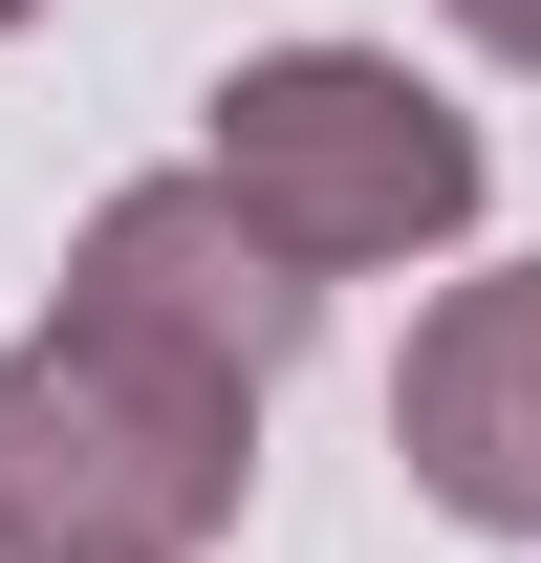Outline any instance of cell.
I'll return each mask as SVG.
<instances>
[{"label": "cell", "mask_w": 541, "mask_h": 563, "mask_svg": "<svg viewBox=\"0 0 541 563\" xmlns=\"http://www.w3.org/2000/svg\"><path fill=\"white\" fill-rule=\"evenodd\" d=\"M261 477V368L131 303H44L0 347V563H196Z\"/></svg>", "instance_id": "cell-1"}, {"label": "cell", "mask_w": 541, "mask_h": 563, "mask_svg": "<svg viewBox=\"0 0 541 563\" xmlns=\"http://www.w3.org/2000/svg\"><path fill=\"white\" fill-rule=\"evenodd\" d=\"M196 174L261 217L303 282H368V261H433V239L476 217V109L411 87L390 44H261V66L217 87Z\"/></svg>", "instance_id": "cell-2"}, {"label": "cell", "mask_w": 541, "mask_h": 563, "mask_svg": "<svg viewBox=\"0 0 541 563\" xmlns=\"http://www.w3.org/2000/svg\"><path fill=\"white\" fill-rule=\"evenodd\" d=\"M66 303H131V325H174V347H217V368H261V390L303 368V325H325V282L281 261L217 174H131V196L66 239Z\"/></svg>", "instance_id": "cell-3"}, {"label": "cell", "mask_w": 541, "mask_h": 563, "mask_svg": "<svg viewBox=\"0 0 541 563\" xmlns=\"http://www.w3.org/2000/svg\"><path fill=\"white\" fill-rule=\"evenodd\" d=\"M390 455L433 520H476V542H541V261L520 282H455L433 325H411L390 368Z\"/></svg>", "instance_id": "cell-4"}, {"label": "cell", "mask_w": 541, "mask_h": 563, "mask_svg": "<svg viewBox=\"0 0 541 563\" xmlns=\"http://www.w3.org/2000/svg\"><path fill=\"white\" fill-rule=\"evenodd\" d=\"M455 22H476V44H498V66H541V0H455Z\"/></svg>", "instance_id": "cell-5"}, {"label": "cell", "mask_w": 541, "mask_h": 563, "mask_svg": "<svg viewBox=\"0 0 541 563\" xmlns=\"http://www.w3.org/2000/svg\"><path fill=\"white\" fill-rule=\"evenodd\" d=\"M0 22H44V0H0Z\"/></svg>", "instance_id": "cell-6"}]
</instances>
